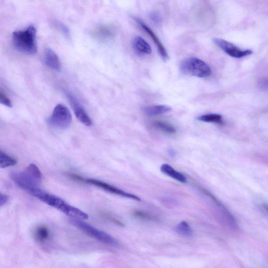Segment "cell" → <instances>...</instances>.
<instances>
[{"label": "cell", "instance_id": "cell-3", "mask_svg": "<svg viewBox=\"0 0 268 268\" xmlns=\"http://www.w3.org/2000/svg\"><path fill=\"white\" fill-rule=\"evenodd\" d=\"M36 36V29L33 26H30L26 30L14 32L13 44L15 47L21 53L35 55L37 50Z\"/></svg>", "mask_w": 268, "mask_h": 268}, {"label": "cell", "instance_id": "cell-9", "mask_svg": "<svg viewBox=\"0 0 268 268\" xmlns=\"http://www.w3.org/2000/svg\"><path fill=\"white\" fill-rule=\"evenodd\" d=\"M66 95L78 120L87 126H92V120L81 104L78 102L73 95L68 93H66Z\"/></svg>", "mask_w": 268, "mask_h": 268}, {"label": "cell", "instance_id": "cell-16", "mask_svg": "<svg viewBox=\"0 0 268 268\" xmlns=\"http://www.w3.org/2000/svg\"><path fill=\"white\" fill-rule=\"evenodd\" d=\"M197 120L206 123H212L220 125L223 124V117L219 114H208L199 116Z\"/></svg>", "mask_w": 268, "mask_h": 268}, {"label": "cell", "instance_id": "cell-24", "mask_svg": "<svg viewBox=\"0 0 268 268\" xmlns=\"http://www.w3.org/2000/svg\"><path fill=\"white\" fill-rule=\"evenodd\" d=\"M150 17L154 23L158 24L160 22V17L157 13H152V14L150 15Z\"/></svg>", "mask_w": 268, "mask_h": 268}, {"label": "cell", "instance_id": "cell-6", "mask_svg": "<svg viewBox=\"0 0 268 268\" xmlns=\"http://www.w3.org/2000/svg\"><path fill=\"white\" fill-rule=\"evenodd\" d=\"M72 120V115L68 108L60 104L55 108L53 113L47 121L51 126L66 129L70 126Z\"/></svg>", "mask_w": 268, "mask_h": 268}, {"label": "cell", "instance_id": "cell-1", "mask_svg": "<svg viewBox=\"0 0 268 268\" xmlns=\"http://www.w3.org/2000/svg\"><path fill=\"white\" fill-rule=\"evenodd\" d=\"M29 193L45 204L57 209L70 218L80 220H86L89 218L88 215L80 209L70 205L61 198L45 192L39 188L32 189Z\"/></svg>", "mask_w": 268, "mask_h": 268}, {"label": "cell", "instance_id": "cell-25", "mask_svg": "<svg viewBox=\"0 0 268 268\" xmlns=\"http://www.w3.org/2000/svg\"><path fill=\"white\" fill-rule=\"evenodd\" d=\"M9 200L7 195H6L0 192V207L4 205Z\"/></svg>", "mask_w": 268, "mask_h": 268}, {"label": "cell", "instance_id": "cell-18", "mask_svg": "<svg viewBox=\"0 0 268 268\" xmlns=\"http://www.w3.org/2000/svg\"><path fill=\"white\" fill-rule=\"evenodd\" d=\"M50 236L49 231L47 227L40 226L37 228L34 233L35 239L40 243L47 240Z\"/></svg>", "mask_w": 268, "mask_h": 268}, {"label": "cell", "instance_id": "cell-17", "mask_svg": "<svg viewBox=\"0 0 268 268\" xmlns=\"http://www.w3.org/2000/svg\"><path fill=\"white\" fill-rule=\"evenodd\" d=\"M94 33L95 36L101 38H108L112 37L114 34V32L112 28L103 25L96 29Z\"/></svg>", "mask_w": 268, "mask_h": 268}, {"label": "cell", "instance_id": "cell-2", "mask_svg": "<svg viewBox=\"0 0 268 268\" xmlns=\"http://www.w3.org/2000/svg\"><path fill=\"white\" fill-rule=\"evenodd\" d=\"M10 177L19 188L29 192L38 188L42 179V174L35 165L31 163L23 172L12 173Z\"/></svg>", "mask_w": 268, "mask_h": 268}, {"label": "cell", "instance_id": "cell-7", "mask_svg": "<svg viewBox=\"0 0 268 268\" xmlns=\"http://www.w3.org/2000/svg\"><path fill=\"white\" fill-rule=\"evenodd\" d=\"M213 41L218 47L224 51L226 54L233 58H241L250 56L253 53L251 50L241 49L236 46L223 40V39L214 38L213 39Z\"/></svg>", "mask_w": 268, "mask_h": 268}, {"label": "cell", "instance_id": "cell-21", "mask_svg": "<svg viewBox=\"0 0 268 268\" xmlns=\"http://www.w3.org/2000/svg\"><path fill=\"white\" fill-rule=\"evenodd\" d=\"M0 104L9 108L12 107V104L9 98L1 89H0Z\"/></svg>", "mask_w": 268, "mask_h": 268}, {"label": "cell", "instance_id": "cell-13", "mask_svg": "<svg viewBox=\"0 0 268 268\" xmlns=\"http://www.w3.org/2000/svg\"><path fill=\"white\" fill-rule=\"evenodd\" d=\"M160 170L162 173L171 176L176 181L182 183H186L187 181V178L184 174L175 171L171 166L166 163L161 166Z\"/></svg>", "mask_w": 268, "mask_h": 268}, {"label": "cell", "instance_id": "cell-11", "mask_svg": "<svg viewBox=\"0 0 268 268\" xmlns=\"http://www.w3.org/2000/svg\"><path fill=\"white\" fill-rule=\"evenodd\" d=\"M44 61L45 63L50 68L56 71H60L61 64L57 55L50 48H47L44 53Z\"/></svg>", "mask_w": 268, "mask_h": 268}, {"label": "cell", "instance_id": "cell-15", "mask_svg": "<svg viewBox=\"0 0 268 268\" xmlns=\"http://www.w3.org/2000/svg\"><path fill=\"white\" fill-rule=\"evenodd\" d=\"M17 160L0 149V168H6L17 164Z\"/></svg>", "mask_w": 268, "mask_h": 268}, {"label": "cell", "instance_id": "cell-22", "mask_svg": "<svg viewBox=\"0 0 268 268\" xmlns=\"http://www.w3.org/2000/svg\"><path fill=\"white\" fill-rule=\"evenodd\" d=\"M133 215L135 218H139L144 220H152L153 218L151 215L144 212L136 210L133 213Z\"/></svg>", "mask_w": 268, "mask_h": 268}, {"label": "cell", "instance_id": "cell-8", "mask_svg": "<svg viewBox=\"0 0 268 268\" xmlns=\"http://www.w3.org/2000/svg\"><path fill=\"white\" fill-rule=\"evenodd\" d=\"M85 183L101 188L103 190L110 193H112L117 195L121 196L124 198H126L134 200L137 201H141V199L138 196L135 195L123 190L120 189L115 187L112 185L107 184L106 182L94 179H85Z\"/></svg>", "mask_w": 268, "mask_h": 268}, {"label": "cell", "instance_id": "cell-20", "mask_svg": "<svg viewBox=\"0 0 268 268\" xmlns=\"http://www.w3.org/2000/svg\"><path fill=\"white\" fill-rule=\"evenodd\" d=\"M154 126L166 134H173L176 132L175 128L171 124L165 122H155L154 123Z\"/></svg>", "mask_w": 268, "mask_h": 268}, {"label": "cell", "instance_id": "cell-4", "mask_svg": "<svg viewBox=\"0 0 268 268\" xmlns=\"http://www.w3.org/2000/svg\"><path fill=\"white\" fill-rule=\"evenodd\" d=\"M181 73L189 76L204 78L210 76L212 70L204 61L195 57L186 58L180 64Z\"/></svg>", "mask_w": 268, "mask_h": 268}, {"label": "cell", "instance_id": "cell-19", "mask_svg": "<svg viewBox=\"0 0 268 268\" xmlns=\"http://www.w3.org/2000/svg\"><path fill=\"white\" fill-rule=\"evenodd\" d=\"M175 231L181 235H184V236L188 237H191L193 235L192 229L186 221H181L180 223L176 226Z\"/></svg>", "mask_w": 268, "mask_h": 268}, {"label": "cell", "instance_id": "cell-23", "mask_svg": "<svg viewBox=\"0 0 268 268\" xmlns=\"http://www.w3.org/2000/svg\"><path fill=\"white\" fill-rule=\"evenodd\" d=\"M55 25L57 28L61 31L65 35L69 36L70 34V31L66 25H64L60 22H57Z\"/></svg>", "mask_w": 268, "mask_h": 268}, {"label": "cell", "instance_id": "cell-14", "mask_svg": "<svg viewBox=\"0 0 268 268\" xmlns=\"http://www.w3.org/2000/svg\"><path fill=\"white\" fill-rule=\"evenodd\" d=\"M172 108L167 106H152L142 109L143 112L148 116L161 115L170 112Z\"/></svg>", "mask_w": 268, "mask_h": 268}, {"label": "cell", "instance_id": "cell-12", "mask_svg": "<svg viewBox=\"0 0 268 268\" xmlns=\"http://www.w3.org/2000/svg\"><path fill=\"white\" fill-rule=\"evenodd\" d=\"M134 49L140 54L149 55L152 53V48L148 43L140 36L134 38L133 41Z\"/></svg>", "mask_w": 268, "mask_h": 268}, {"label": "cell", "instance_id": "cell-5", "mask_svg": "<svg viewBox=\"0 0 268 268\" xmlns=\"http://www.w3.org/2000/svg\"><path fill=\"white\" fill-rule=\"evenodd\" d=\"M69 221L72 225L80 229L89 236L101 241V243L112 246L118 245L116 240L110 235L98 230L94 226L85 223L81 220L70 218Z\"/></svg>", "mask_w": 268, "mask_h": 268}, {"label": "cell", "instance_id": "cell-10", "mask_svg": "<svg viewBox=\"0 0 268 268\" xmlns=\"http://www.w3.org/2000/svg\"><path fill=\"white\" fill-rule=\"evenodd\" d=\"M135 21L139 24L142 29L147 32L150 37H151L153 41L157 46L159 53L163 58V60L165 61L167 60L169 57L167 52L158 37L156 36L151 29L149 28L146 24L140 20V19L135 18Z\"/></svg>", "mask_w": 268, "mask_h": 268}]
</instances>
